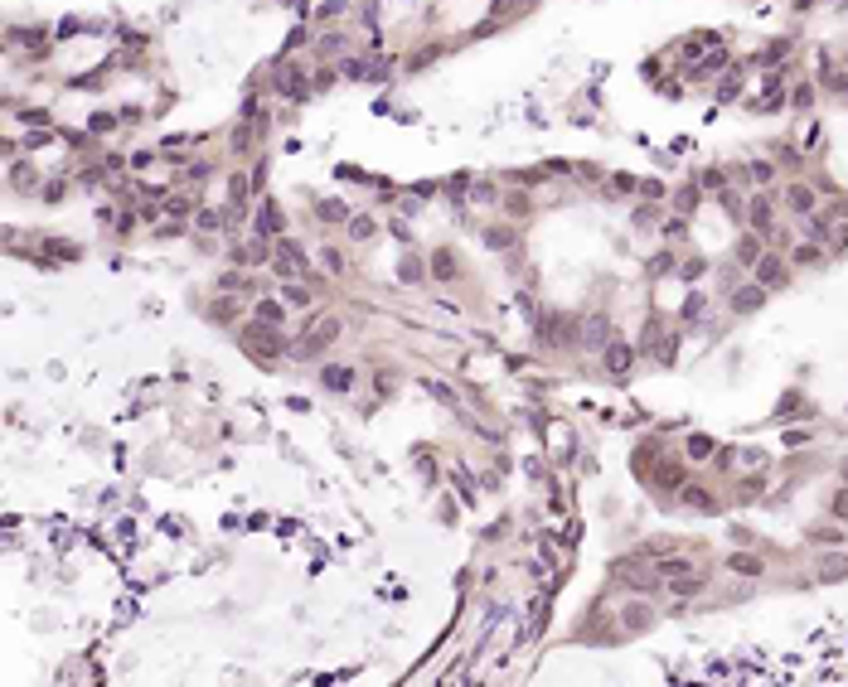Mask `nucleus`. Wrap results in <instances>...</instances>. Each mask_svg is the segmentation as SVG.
Wrapping results in <instances>:
<instances>
[{
	"instance_id": "4be33fe9",
	"label": "nucleus",
	"mask_w": 848,
	"mask_h": 687,
	"mask_svg": "<svg viewBox=\"0 0 848 687\" xmlns=\"http://www.w3.org/2000/svg\"><path fill=\"white\" fill-rule=\"evenodd\" d=\"M688 455H693V460H708V455H713V441H708V436L688 441Z\"/></svg>"
},
{
	"instance_id": "f8f14e48",
	"label": "nucleus",
	"mask_w": 848,
	"mask_h": 687,
	"mask_svg": "<svg viewBox=\"0 0 848 687\" xmlns=\"http://www.w3.org/2000/svg\"><path fill=\"white\" fill-rule=\"evenodd\" d=\"M679 498H684L688 508H703V513H713V508H718V503H713V493H708V489H693V484H688V489H679Z\"/></svg>"
},
{
	"instance_id": "c756f323",
	"label": "nucleus",
	"mask_w": 848,
	"mask_h": 687,
	"mask_svg": "<svg viewBox=\"0 0 848 687\" xmlns=\"http://www.w3.org/2000/svg\"><path fill=\"white\" fill-rule=\"evenodd\" d=\"M723 208H727V213H732V218H742V198L732 194V189H727V194H723Z\"/></svg>"
},
{
	"instance_id": "5701e85b",
	"label": "nucleus",
	"mask_w": 848,
	"mask_h": 687,
	"mask_svg": "<svg viewBox=\"0 0 848 687\" xmlns=\"http://www.w3.org/2000/svg\"><path fill=\"white\" fill-rule=\"evenodd\" d=\"M844 571H848V562H844V557H829V562L819 567V576H829V581H834V576H844Z\"/></svg>"
},
{
	"instance_id": "f257e3e1",
	"label": "nucleus",
	"mask_w": 848,
	"mask_h": 687,
	"mask_svg": "<svg viewBox=\"0 0 848 687\" xmlns=\"http://www.w3.org/2000/svg\"><path fill=\"white\" fill-rule=\"evenodd\" d=\"M616 334H611V319L596 310V315H587L582 324H577V349H587V354H601L606 344H611Z\"/></svg>"
},
{
	"instance_id": "bb28decb",
	"label": "nucleus",
	"mask_w": 848,
	"mask_h": 687,
	"mask_svg": "<svg viewBox=\"0 0 848 687\" xmlns=\"http://www.w3.org/2000/svg\"><path fill=\"white\" fill-rule=\"evenodd\" d=\"M320 262H325V267H330V271H344V257H339V252H334V247H325V257H320Z\"/></svg>"
},
{
	"instance_id": "f3484780",
	"label": "nucleus",
	"mask_w": 848,
	"mask_h": 687,
	"mask_svg": "<svg viewBox=\"0 0 848 687\" xmlns=\"http://www.w3.org/2000/svg\"><path fill=\"white\" fill-rule=\"evenodd\" d=\"M829 232H834V228H829V218H819V213H810V223H805V237H810V242H824Z\"/></svg>"
},
{
	"instance_id": "9d476101",
	"label": "nucleus",
	"mask_w": 848,
	"mask_h": 687,
	"mask_svg": "<svg viewBox=\"0 0 848 687\" xmlns=\"http://www.w3.org/2000/svg\"><path fill=\"white\" fill-rule=\"evenodd\" d=\"M819 262H824V252H819V242H810V237L790 252V267H819Z\"/></svg>"
},
{
	"instance_id": "72a5a7b5",
	"label": "nucleus",
	"mask_w": 848,
	"mask_h": 687,
	"mask_svg": "<svg viewBox=\"0 0 848 687\" xmlns=\"http://www.w3.org/2000/svg\"><path fill=\"white\" fill-rule=\"evenodd\" d=\"M834 513H848V493H839V503H834Z\"/></svg>"
},
{
	"instance_id": "a211bd4d",
	"label": "nucleus",
	"mask_w": 848,
	"mask_h": 687,
	"mask_svg": "<svg viewBox=\"0 0 848 687\" xmlns=\"http://www.w3.org/2000/svg\"><path fill=\"white\" fill-rule=\"evenodd\" d=\"M756 257H761V247H756V237H742V242H737V262H742V267H751Z\"/></svg>"
},
{
	"instance_id": "7ed1b4c3",
	"label": "nucleus",
	"mask_w": 848,
	"mask_h": 687,
	"mask_svg": "<svg viewBox=\"0 0 848 687\" xmlns=\"http://www.w3.org/2000/svg\"><path fill=\"white\" fill-rule=\"evenodd\" d=\"M272 271H277L282 281H296V276L306 271V257H301V247H296V242H282V247L272 252Z\"/></svg>"
},
{
	"instance_id": "f03ea898",
	"label": "nucleus",
	"mask_w": 848,
	"mask_h": 687,
	"mask_svg": "<svg viewBox=\"0 0 848 687\" xmlns=\"http://www.w3.org/2000/svg\"><path fill=\"white\" fill-rule=\"evenodd\" d=\"M334 339H339V319H334V315H325V319H316V324L301 334V349H296V354H301V358H316L320 349H330Z\"/></svg>"
},
{
	"instance_id": "6e6552de",
	"label": "nucleus",
	"mask_w": 848,
	"mask_h": 687,
	"mask_svg": "<svg viewBox=\"0 0 848 687\" xmlns=\"http://www.w3.org/2000/svg\"><path fill=\"white\" fill-rule=\"evenodd\" d=\"M320 383H325L330 393H349V388H354V368H339V363H330V368L320 373Z\"/></svg>"
},
{
	"instance_id": "9b49d317",
	"label": "nucleus",
	"mask_w": 848,
	"mask_h": 687,
	"mask_svg": "<svg viewBox=\"0 0 848 687\" xmlns=\"http://www.w3.org/2000/svg\"><path fill=\"white\" fill-rule=\"evenodd\" d=\"M766 300V286H742V291H732V310H756Z\"/></svg>"
},
{
	"instance_id": "c85d7f7f",
	"label": "nucleus",
	"mask_w": 848,
	"mask_h": 687,
	"mask_svg": "<svg viewBox=\"0 0 848 687\" xmlns=\"http://www.w3.org/2000/svg\"><path fill=\"white\" fill-rule=\"evenodd\" d=\"M165 208H170V213H175V218H180V213H190V208H194V194H190V198H170V203H165Z\"/></svg>"
},
{
	"instance_id": "20e7f679",
	"label": "nucleus",
	"mask_w": 848,
	"mask_h": 687,
	"mask_svg": "<svg viewBox=\"0 0 848 687\" xmlns=\"http://www.w3.org/2000/svg\"><path fill=\"white\" fill-rule=\"evenodd\" d=\"M751 271H756V286H785V262L780 257H771V252H761L756 262H751Z\"/></svg>"
},
{
	"instance_id": "2eb2a0df",
	"label": "nucleus",
	"mask_w": 848,
	"mask_h": 687,
	"mask_svg": "<svg viewBox=\"0 0 848 687\" xmlns=\"http://www.w3.org/2000/svg\"><path fill=\"white\" fill-rule=\"evenodd\" d=\"M228 208H233V213H238V208H247V180H242V175H233V180H228Z\"/></svg>"
},
{
	"instance_id": "6ab92c4d",
	"label": "nucleus",
	"mask_w": 848,
	"mask_h": 687,
	"mask_svg": "<svg viewBox=\"0 0 848 687\" xmlns=\"http://www.w3.org/2000/svg\"><path fill=\"white\" fill-rule=\"evenodd\" d=\"M703 305H708V300H703V295L693 291L688 300H684V305H679V315H684V319H698V315H703Z\"/></svg>"
},
{
	"instance_id": "7c9ffc66",
	"label": "nucleus",
	"mask_w": 848,
	"mask_h": 687,
	"mask_svg": "<svg viewBox=\"0 0 848 687\" xmlns=\"http://www.w3.org/2000/svg\"><path fill=\"white\" fill-rule=\"evenodd\" d=\"M732 571H761V562L756 557H732Z\"/></svg>"
},
{
	"instance_id": "b1692460",
	"label": "nucleus",
	"mask_w": 848,
	"mask_h": 687,
	"mask_svg": "<svg viewBox=\"0 0 848 687\" xmlns=\"http://www.w3.org/2000/svg\"><path fill=\"white\" fill-rule=\"evenodd\" d=\"M320 218H330V223H339V218H344V203H334V198H325V203H320Z\"/></svg>"
},
{
	"instance_id": "ddd939ff",
	"label": "nucleus",
	"mask_w": 848,
	"mask_h": 687,
	"mask_svg": "<svg viewBox=\"0 0 848 687\" xmlns=\"http://www.w3.org/2000/svg\"><path fill=\"white\" fill-rule=\"evenodd\" d=\"M267 232H282V213H277V208H272V203H267V208H262V213H257V237H262V242H267Z\"/></svg>"
},
{
	"instance_id": "1a4fd4ad",
	"label": "nucleus",
	"mask_w": 848,
	"mask_h": 687,
	"mask_svg": "<svg viewBox=\"0 0 848 687\" xmlns=\"http://www.w3.org/2000/svg\"><path fill=\"white\" fill-rule=\"evenodd\" d=\"M431 276H436V281H456V257H451V247H436V252H431Z\"/></svg>"
},
{
	"instance_id": "473e14b6",
	"label": "nucleus",
	"mask_w": 848,
	"mask_h": 687,
	"mask_svg": "<svg viewBox=\"0 0 848 687\" xmlns=\"http://www.w3.org/2000/svg\"><path fill=\"white\" fill-rule=\"evenodd\" d=\"M771 175H776V170H771V165H761V160H756V165H751V180H756V184H766V180H771Z\"/></svg>"
},
{
	"instance_id": "cd10ccee",
	"label": "nucleus",
	"mask_w": 848,
	"mask_h": 687,
	"mask_svg": "<svg viewBox=\"0 0 848 687\" xmlns=\"http://www.w3.org/2000/svg\"><path fill=\"white\" fill-rule=\"evenodd\" d=\"M417 276H422V262L408 257V262H403V281H417Z\"/></svg>"
},
{
	"instance_id": "39448f33",
	"label": "nucleus",
	"mask_w": 848,
	"mask_h": 687,
	"mask_svg": "<svg viewBox=\"0 0 848 687\" xmlns=\"http://www.w3.org/2000/svg\"><path fill=\"white\" fill-rule=\"evenodd\" d=\"M601 363H606V373H631V363H635V349L626 344V339H611L606 349H601Z\"/></svg>"
},
{
	"instance_id": "2f4dec72",
	"label": "nucleus",
	"mask_w": 848,
	"mask_h": 687,
	"mask_svg": "<svg viewBox=\"0 0 848 687\" xmlns=\"http://www.w3.org/2000/svg\"><path fill=\"white\" fill-rule=\"evenodd\" d=\"M213 228H218V213L204 208V213H199V232H213Z\"/></svg>"
},
{
	"instance_id": "aec40b11",
	"label": "nucleus",
	"mask_w": 848,
	"mask_h": 687,
	"mask_svg": "<svg viewBox=\"0 0 848 687\" xmlns=\"http://www.w3.org/2000/svg\"><path fill=\"white\" fill-rule=\"evenodd\" d=\"M349 237H354V242L373 237V218H354V223H349Z\"/></svg>"
},
{
	"instance_id": "dca6fc26",
	"label": "nucleus",
	"mask_w": 848,
	"mask_h": 687,
	"mask_svg": "<svg viewBox=\"0 0 848 687\" xmlns=\"http://www.w3.org/2000/svg\"><path fill=\"white\" fill-rule=\"evenodd\" d=\"M669 590H674L679 600H684V595H698V590H703V576H698V571H684V576H679Z\"/></svg>"
},
{
	"instance_id": "423d86ee",
	"label": "nucleus",
	"mask_w": 848,
	"mask_h": 687,
	"mask_svg": "<svg viewBox=\"0 0 848 687\" xmlns=\"http://www.w3.org/2000/svg\"><path fill=\"white\" fill-rule=\"evenodd\" d=\"M785 208H790V213H800V218H810V213L819 208V198H815V189H810V184H790V189H785Z\"/></svg>"
},
{
	"instance_id": "4468645a",
	"label": "nucleus",
	"mask_w": 848,
	"mask_h": 687,
	"mask_svg": "<svg viewBox=\"0 0 848 687\" xmlns=\"http://www.w3.org/2000/svg\"><path fill=\"white\" fill-rule=\"evenodd\" d=\"M252 310H257V319H262V324H272V329H277V324H282V319H286V310H282V305H277V300H257V305H252Z\"/></svg>"
},
{
	"instance_id": "393cba45",
	"label": "nucleus",
	"mask_w": 848,
	"mask_h": 687,
	"mask_svg": "<svg viewBox=\"0 0 848 687\" xmlns=\"http://www.w3.org/2000/svg\"><path fill=\"white\" fill-rule=\"evenodd\" d=\"M485 242H490V247H509V228H490Z\"/></svg>"
},
{
	"instance_id": "0eeeda50",
	"label": "nucleus",
	"mask_w": 848,
	"mask_h": 687,
	"mask_svg": "<svg viewBox=\"0 0 848 687\" xmlns=\"http://www.w3.org/2000/svg\"><path fill=\"white\" fill-rule=\"evenodd\" d=\"M746 218H751V228H756V232H766V237H771V218H776V213H771V198H766V194H756V198H751Z\"/></svg>"
},
{
	"instance_id": "a878e982",
	"label": "nucleus",
	"mask_w": 848,
	"mask_h": 687,
	"mask_svg": "<svg viewBox=\"0 0 848 687\" xmlns=\"http://www.w3.org/2000/svg\"><path fill=\"white\" fill-rule=\"evenodd\" d=\"M626 619H631V629H640V624L649 619V610H645V605H631V610H626Z\"/></svg>"
},
{
	"instance_id": "412c9836",
	"label": "nucleus",
	"mask_w": 848,
	"mask_h": 687,
	"mask_svg": "<svg viewBox=\"0 0 848 687\" xmlns=\"http://www.w3.org/2000/svg\"><path fill=\"white\" fill-rule=\"evenodd\" d=\"M703 271H708V262H703V257H693V262H684V267H679V276H684V281H698Z\"/></svg>"
}]
</instances>
